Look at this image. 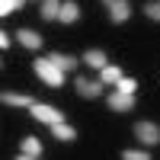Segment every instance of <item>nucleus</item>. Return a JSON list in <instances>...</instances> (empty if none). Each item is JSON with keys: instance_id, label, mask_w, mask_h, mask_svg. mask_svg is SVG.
<instances>
[{"instance_id": "obj_1", "label": "nucleus", "mask_w": 160, "mask_h": 160, "mask_svg": "<svg viewBox=\"0 0 160 160\" xmlns=\"http://www.w3.org/2000/svg\"><path fill=\"white\" fill-rule=\"evenodd\" d=\"M32 68H35V74L42 77L48 87H61V83H64V71L58 68V64H51L48 58H35V64H32Z\"/></svg>"}, {"instance_id": "obj_2", "label": "nucleus", "mask_w": 160, "mask_h": 160, "mask_svg": "<svg viewBox=\"0 0 160 160\" xmlns=\"http://www.w3.org/2000/svg\"><path fill=\"white\" fill-rule=\"evenodd\" d=\"M29 109H32V115L38 118V122H45V125H58V122H64L61 109H55V106H48V102H32Z\"/></svg>"}, {"instance_id": "obj_3", "label": "nucleus", "mask_w": 160, "mask_h": 160, "mask_svg": "<svg viewBox=\"0 0 160 160\" xmlns=\"http://www.w3.org/2000/svg\"><path fill=\"white\" fill-rule=\"evenodd\" d=\"M135 135L144 141V144H160V128L154 122H138L135 125Z\"/></svg>"}, {"instance_id": "obj_4", "label": "nucleus", "mask_w": 160, "mask_h": 160, "mask_svg": "<svg viewBox=\"0 0 160 160\" xmlns=\"http://www.w3.org/2000/svg\"><path fill=\"white\" fill-rule=\"evenodd\" d=\"M19 160H35V157H42V141H38L35 135L29 138H22V154H16Z\"/></svg>"}, {"instance_id": "obj_5", "label": "nucleus", "mask_w": 160, "mask_h": 160, "mask_svg": "<svg viewBox=\"0 0 160 160\" xmlns=\"http://www.w3.org/2000/svg\"><path fill=\"white\" fill-rule=\"evenodd\" d=\"M131 106H135V93H112L109 96V109H115V112H128Z\"/></svg>"}, {"instance_id": "obj_6", "label": "nucleus", "mask_w": 160, "mask_h": 160, "mask_svg": "<svg viewBox=\"0 0 160 160\" xmlns=\"http://www.w3.org/2000/svg\"><path fill=\"white\" fill-rule=\"evenodd\" d=\"M77 93L80 96H87V99H96L99 93H102V83H96V80H87V77H77Z\"/></svg>"}, {"instance_id": "obj_7", "label": "nucleus", "mask_w": 160, "mask_h": 160, "mask_svg": "<svg viewBox=\"0 0 160 160\" xmlns=\"http://www.w3.org/2000/svg\"><path fill=\"white\" fill-rule=\"evenodd\" d=\"M128 13H131L128 0H112V3H109V16H112V22H125Z\"/></svg>"}, {"instance_id": "obj_8", "label": "nucleus", "mask_w": 160, "mask_h": 160, "mask_svg": "<svg viewBox=\"0 0 160 160\" xmlns=\"http://www.w3.org/2000/svg\"><path fill=\"white\" fill-rule=\"evenodd\" d=\"M19 45L22 48H29V51H35V48H42V35L38 32H32V29H19Z\"/></svg>"}, {"instance_id": "obj_9", "label": "nucleus", "mask_w": 160, "mask_h": 160, "mask_svg": "<svg viewBox=\"0 0 160 160\" xmlns=\"http://www.w3.org/2000/svg\"><path fill=\"white\" fill-rule=\"evenodd\" d=\"M64 0H42V19H58Z\"/></svg>"}, {"instance_id": "obj_10", "label": "nucleus", "mask_w": 160, "mask_h": 160, "mask_svg": "<svg viewBox=\"0 0 160 160\" xmlns=\"http://www.w3.org/2000/svg\"><path fill=\"white\" fill-rule=\"evenodd\" d=\"M61 22H77L80 19V7L74 3V0H64V7H61Z\"/></svg>"}, {"instance_id": "obj_11", "label": "nucleus", "mask_w": 160, "mask_h": 160, "mask_svg": "<svg viewBox=\"0 0 160 160\" xmlns=\"http://www.w3.org/2000/svg\"><path fill=\"white\" fill-rule=\"evenodd\" d=\"M48 61H51V64H58L61 71H74V68H77V58H71V55H61V51L48 55Z\"/></svg>"}, {"instance_id": "obj_12", "label": "nucleus", "mask_w": 160, "mask_h": 160, "mask_svg": "<svg viewBox=\"0 0 160 160\" xmlns=\"http://www.w3.org/2000/svg\"><path fill=\"white\" fill-rule=\"evenodd\" d=\"M51 135H55L58 141H74V138H77V131H74L71 125H64V122H58V125H51Z\"/></svg>"}, {"instance_id": "obj_13", "label": "nucleus", "mask_w": 160, "mask_h": 160, "mask_svg": "<svg viewBox=\"0 0 160 160\" xmlns=\"http://www.w3.org/2000/svg\"><path fill=\"white\" fill-rule=\"evenodd\" d=\"M0 102H7V106H32L35 99L22 96V93H3V96H0Z\"/></svg>"}, {"instance_id": "obj_14", "label": "nucleus", "mask_w": 160, "mask_h": 160, "mask_svg": "<svg viewBox=\"0 0 160 160\" xmlns=\"http://www.w3.org/2000/svg\"><path fill=\"white\" fill-rule=\"evenodd\" d=\"M83 61L90 64V68H96V71H102V68H106V55H102V51H96V48H93V51H87V55H83Z\"/></svg>"}, {"instance_id": "obj_15", "label": "nucleus", "mask_w": 160, "mask_h": 160, "mask_svg": "<svg viewBox=\"0 0 160 160\" xmlns=\"http://www.w3.org/2000/svg\"><path fill=\"white\" fill-rule=\"evenodd\" d=\"M99 80H102V83H118V80H122V71H118V68H109V64H106V68L99 71Z\"/></svg>"}, {"instance_id": "obj_16", "label": "nucleus", "mask_w": 160, "mask_h": 160, "mask_svg": "<svg viewBox=\"0 0 160 160\" xmlns=\"http://www.w3.org/2000/svg\"><path fill=\"white\" fill-rule=\"evenodd\" d=\"M19 7H22V0H0V13H3V16L13 13V10H19Z\"/></svg>"}, {"instance_id": "obj_17", "label": "nucleus", "mask_w": 160, "mask_h": 160, "mask_svg": "<svg viewBox=\"0 0 160 160\" xmlns=\"http://www.w3.org/2000/svg\"><path fill=\"white\" fill-rule=\"evenodd\" d=\"M118 90H122V93H135L138 90V83H135V80H131V77H122V80H118V83H115Z\"/></svg>"}, {"instance_id": "obj_18", "label": "nucleus", "mask_w": 160, "mask_h": 160, "mask_svg": "<svg viewBox=\"0 0 160 160\" xmlns=\"http://www.w3.org/2000/svg\"><path fill=\"white\" fill-rule=\"evenodd\" d=\"M122 157H125V160H148L151 154H148V151H122Z\"/></svg>"}, {"instance_id": "obj_19", "label": "nucleus", "mask_w": 160, "mask_h": 160, "mask_svg": "<svg viewBox=\"0 0 160 160\" xmlns=\"http://www.w3.org/2000/svg\"><path fill=\"white\" fill-rule=\"evenodd\" d=\"M144 13H148L151 19H157V22H160V3H144Z\"/></svg>"}, {"instance_id": "obj_20", "label": "nucleus", "mask_w": 160, "mask_h": 160, "mask_svg": "<svg viewBox=\"0 0 160 160\" xmlns=\"http://www.w3.org/2000/svg\"><path fill=\"white\" fill-rule=\"evenodd\" d=\"M102 3H106V7H109V3H112V0H102Z\"/></svg>"}]
</instances>
